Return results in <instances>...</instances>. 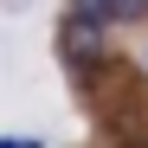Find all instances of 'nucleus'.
Masks as SVG:
<instances>
[{"mask_svg":"<svg viewBox=\"0 0 148 148\" xmlns=\"http://www.w3.org/2000/svg\"><path fill=\"white\" fill-rule=\"evenodd\" d=\"M71 19H77V26H116L110 0H71Z\"/></svg>","mask_w":148,"mask_h":148,"instance_id":"f257e3e1","label":"nucleus"},{"mask_svg":"<svg viewBox=\"0 0 148 148\" xmlns=\"http://www.w3.org/2000/svg\"><path fill=\"white\" fill-rule=\"evenodd\" d=\"M64 52L71 58H90L97 52V26H77V19H71V26H64Z\"/></svg>","mask_w":148,"mask_h":148,"instance_id":"f03ea898","label":"nucleus"},{"mask_svg":"<svg viewBox=\"0 0 148 148\" xmlns=\"http://www.w3.org/2000/svg\"><path fill=\"white\" fill-rule=\"evenodd\" d=\"M110 13H116V19H142V13H148V0H110Z\"/></svg>","mask_w":148,"mask_h":148,"instance_id":"7ed1b4c3","label":"nucleus"},{"mask_svg":"<svg viewBox=\"0 0 148 148\" xmlns=\"http://www.w3.org/2000/svg\"><path fill=\"white\" fill-rule=\"evenodd\" d=\"M0 148H39V142H0Z\"/></svg>","mask_w":148,"mask_h":148,"instance_id":"20e7f679","label":"nucleus"}]
</instances>
